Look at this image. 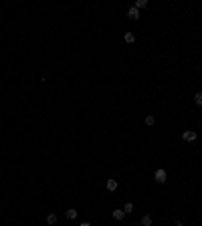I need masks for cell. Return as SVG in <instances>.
<instances>
[{"mask_svg":"<svg viewBox=\"0 0 202 226\" xmlns=\"http://www.w3.org/2000/svg\"><path fill=\"white\" fill-rule=\"evenodd\" d=\"M79 226H91V224H89V222H81Z\"/></svg>","mask_w":202,"mask_h":226,"instance_id":"obj_14","label":"cell"},{"mask_svg":"<svg viewBox=\"0 0 202 226\" xmlns=\"http://www.w3.org/2000/svg\"><path fill=\"white\" fill-rule=\"evenodd\" d=\"M154 123H156V117H154V115H152V113H150V115H146V125L152 127Z\"/></svg>","mask_w":202,"mask_h":226,"instance_id":"obj_7","label":"cell"},{"mask_svg":"<svg viewBox=\"0 0 202 226\" xmlns=\"http://www.w3.org/2000/svg\"><path fill=\"white\" fill-rule=\"evenodd\" d=\"M65 216H67L69 220H75L77 218V210H75V208H69L67 212H65Z\"/></svg>","mask_w":202,"mask_h":226,"instance_id":"obj_6","label":"cell"},{"mask_svg":"<svg viewBox=\"0 0 202 226\" xmlns=\"http://www.w3.org/2000/svg\"><path fill=\"white\" fill-rule=\"evenodd\" d=\"M196 137H198V133H196L194 129H188V131L182 133V140H184V141H194Z\"/></svg>","mask_w":202,"mask_h":226,"instance_id":"obj_2","label":"cell"},{"mask_svg":"<svg viewBox=\"0 0 202 226\" xmlns=\"http://www.w3.org/2000/svg\"><path fill=\"white\" fill-rule=\"evenodd\" d=\"M144 6H148V2H146V0H137V2H135V8H137V10L144 8Z\"/></svg>","mask_w":202,"mask_h":226,"instance_id":"obj_12","label":"cell"},{"mask_svg":"<svg viewBox=\"0 0 202 226\" xmlns=\"http://www.w3.org/2000/svg\"><path fill=\"white\" fill-rule=\"evenodd\" d=\"M128 16H129V18H134V20H137V18H140V10H137L135 6H131L128 10Z\"/></svg>","mask_w":202,"mask_h":226,"instance_id":"obj_4","label":"cell"},{"mask_svg":"<svg viewBox=\"0 0 202 226\" xmlns=\"http://www.w3.org/2000/svg\"><path fill=\"white\" fill-rule=\"evenodd\" d=\"M194 103H196V105H202V93H196L194 95Z\"/></svg>","mask_w":202,"mask_h":226,"instance_id":"obj_13","label":"cell"},{"mask_svg":"<svg viewBox=\"0 0 202 226\" xmlns=\"http://www.w3.org/2000/svg\"><path fill=\"white\" fill-rule=\"evenodd\" d=\"M123 212H125V214H131V212H134V204H131V202H128V204L123 206Z\"/></svg>","mask_w":202,"mask_h":226,"instance_id":"obj_9","label":"cell"},{"mask_svg":"<svg viewBox=\"0 0 202 226\" xmlns=\"http://www.w3.org/2000/svg\"><path fill=\"white\" fill-rule=\"evenodd\" d=\"M123 40H125V42H134V40H135V34H134V33H125Z\"/></svg>","mask_w":202,"mask_h":226,"instance_id":"obj_8","label":"cell"},{"mask_svg":"<svg viewBox=\"0 0 202 226\" xmlns=\"http://www.w3.org/2000/svg\"><path fill=\"white\" fill-rule=\"evenodd\" d=\"M111 216H113L117 222H121V220L125 218V212H123V210H113V212H111Z\"/></svg>","mask_w":202,"mask_h":226,"instance_id":"obj_5","label":"cell"},{"mask_svg":"<svg viewBox=\"0 0 202 226\" xmlns=\"http://www.w3.org/2000/svg\"><path fill=\"white\" fill-rule=\"evenodd\" d=\"M105 188H107L109 192H115V190H117V180L109 178V180H107V184H105Z\"/></svg>","mask_w":202,"mask_h":226,"instance_id":"obj_3","label":"cell"},{"mask_svg":"<svg viewBox=\"0 0 202 226\" xmlns=\"http://www.w3.org/2000/svg\"><path fill=\"white\" fill-rule=\"evenodd\" d=\"M55 222H57V214H49V216H47V224H55Z\"/></svg>","mask_w":202,"mask_h":226,"instance_id":"obj_11","label":"cell"},{"mask_svg":"<svg viewBox=\"0 0 202 226\" xmlns=\"http://www.w3.org/2000/svg\"><path fill=\"white\" fill-rule=\"evenodd\" d=\"M166 178H168V176H166V170H156V174H154V180L156 182H158V184H166Z\"/></svg>","mask_w":202,"mask_h":226,"instance_id":"obj_1","label":"cell"},{"mask_svg":"<svg viewBox=\"0 0 202 226\" xmlns=\"http://www.w3.org/2000/svg\"><path fill=\"white\" fill-rule=\"evenodd\" d=\"M141 226H152V216H144L141 218Z\"/></svg>","mask_w":202,"mask_h":226,"instance_id":"obj_10","label":"cell"}]
</instances>
